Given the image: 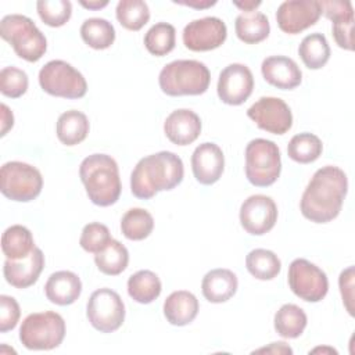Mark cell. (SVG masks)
<instances>
[{"mask_svg":"<svg viewBox=\"0 0 355 355\" xmlns=\"http://www.w3.org/2000/svg\"><path fill=\"white\" fill-rule=\"evenodd\" d=\"M348 191V179L343 169L326 165L318 169L305 187L300 209L311 222L327 223L341 211Z\"/></svg>","mask_w":355,"mask_h":355,"instance_id":"1","label":"cell"},{"mask_svg":"<svg viewBox=\"0 0 355 355\" xmlns=\"http://www.w3.org/2000/svg\"><path fill=\"white\" fill-rule=\"evenodd\" d=\"M184 168L179 155L159 151L141 158L130 175L132 194L141 200L154 197L158 191L172 190L183 180Z\"/></svg>","mask_w":355,"mask_h":355,"instance_id":"2","label":"cell"},{"mask_svg":"<svg viewBox=\"0 0 355 355\" xmlns=\"http://www.w3.org/2000/svg\"><path fill=\"white\" fill-rule=\"evenodd\" d=\"M79 176L89 200L98 207H108L121 196V178L116 161L107 154H92L79 166Z\"/></svg>","mask_w":355,"mask_h":355,"instance_id":"3","label":"cell"},{"mask_svg":"<svg viewBox=\"0 0 355 355\" xmlns=\"http://www.w3.org/2000/svg\"><path fill=\"white\" fill-rule=\"evenodd\" d=\"M209 82V69L197 60L172 61L161 69L158 76L161 90L172 97L202 94L207 92Z\"/></svg>","mask_w":355,"mask_h":355,"instance_id":"4","label":"cell"},{"mask_svg":"<svg viewBox=\"0 0 355 355\" xmlns=\"http://www.w3.org/2000/svg\"><path fill=\"white\" fill-rule=\"evenodd\" d=\"M0 36L12 46L19 58L29 62L39 61L47 50L44 35L31 18L21 14H10L1 19Z\"/></svg>","mask_w":355,"mask_h":355,"instance_id":"5","label":"cell"},{"mask_svg":"<svg viewBox=\"0 0 355 355\" xmlns=\"http://www.w3.org/2000/svg\"><path fill=\"white\" fill-rule=\"evenodd\" d=\"M65 337V322L53 311L28 315L19 327V340L28 349L47 351L57 348Z\"/></svg>","mask_w":355,"mask_h":355,"instance_id":"6","label":"cell"},{"mask_svg":"<svg viewBox=\"0 0 355 355\" xmlns=\"http://www.w3.org/2000/svg\"><path fill=\"white\" fill-rule=\"evenodd\" d=\"M245 176L257 187H268L280 176L282 158L277 144L266 139H254L245 147Z\"/></svg>","mask_w":355,"mask_h":355,"instance_id":"7","label":"cell"},{"mask_svg":"<svg viewBox=\"0 0 355 355\" xmlns=\"http://www.w3.org/2000/svg\"><path fill=\"white\" fill-rule=\"evenodd\" d=\"M42 187V173L26 162L10 161L0 169V190L3 196L12 201H32L40 194Z\"/></svg>","mask_w":355,"mask_h":355,"instance_id":"8","label":"cell"},{"mask_svg":"<svg viewBox=\"0 0 355 355\" xmlns=\"http://www.w3.org/2000/svg\"><path fill=\"white\" fill-rule=\"evenodd\" d=\"M40 87L55 97L82 98L87 92L83 75L62 60H51L39 72Z\"/></svg>","mask_w":355,"mask_h":355,"instance_id":"9","label":"cell"},{"mask_svg":"<svg viewBox=\"0 0 355 355\" xmlns=\"http://www.w3.org/2000/svg\"><path fill=\"white\" fill-rule=\"evenodd\" d=\"M86 316L90 324L101 333L118 330L125 320V305L119 294L103 287L92 293L86 305Z\"/></svg>","mask_w":355,"mask_h":355,"instance_id":"10","label":"cell"},{"mask_svg":"<svg viewBox=\"0 0 355 355\" xmlns=\"http://www.w3.org/2000/svg\"><path fill=\"white\" fill-rule=\"evenodd\" d=\"M287 279L291 291L306 302L322 301L329 290L326 273L304 258H297L290 263Z\"/></svg>","mask_w":355,"mask_h":355,"instance_id":"11","label":"cell"},{"mask_svg":"<svg viewBox=\"0 0 355 355\" xmlns=\"http://www.w3.org/2000/svg\"><path fill=\"white\" fill-rule=\"evenodd\" d=\"M247 115L259 129L273 135H284L293 126L291 110L279 97H261L247 110Z\"/></svg>","mask_w":355,"mask_h":355,"instance_id":"12","label":"cell"},{"mask_svg":"<svg viewBox=\"0 0 355 355\" xmlns=\"http://www.w3.org/2000/svg\"><path fill=\"white\" fill-rule=\"evenodd\" d=\"M226 24L218 17H204L189 22L183 29V44L191 51H209L226 40Z\"/></svg>","mask_w":355,"mask_h":355,"instance_id":"13","label":"cell"},{"mask_svg":"<svg viewBox=\"0 0 355 355\" xmlns=\"http://www.w3.org/2000/svg\"><path fill=\"white\" fill-rule=\"evenodd\" d=\"M277 220V207L269 196H250L240 207V223L252 236H262L273 229Z\"/></svg>","mask_w":355,"mask_h":355,"instance_id":"14","label":"cell"},{"mask_svg":"<svg viewBox=\"0 0 355 355\" xmlns=\"http://www.w3.org/2000/svg\"><path fill=\"white\" fill-rule=\"evenodd\" d=\"M322 15V8L316 0H287L276 11L279 28L288 35H297L315 25Z\"/></svg>","mask_w":355,"mask_h":355,"instance_id":"15","label":"cell"},{"mask_svg":"<svg viewBox=\"0 0 355 355\" xmlns=\"http://www.w3.org/2000/svg\"><path fill=\"white\" fill-rule=\"evenodd\" d=\"M254 76L250 68L244 64H230L218 79V96L222 103L229 105L243 104L252 93Z\"/></svg>","mask_w":355,"mask_h":355,"instance_id":"16","label":"cell"},{"mask_svg":"<svg viewBox=\"0 0 355 355\" xmlns=\"http://www.w3.org/2000/svg\"><path fill=\"white\" fill-rule=\"evenodd\" d=\"M191 169L198 183L205 186L214 184L220 179L225 169L223 151L215 143H201L193 151Z\"/></svg>","mask_w":355,"mask_h":355,"instance_id":"17","label":"cell"},{"mask_svg":"<svg viewBox=\"0 0 355 355\" xmlns=\"http://www.w3.org/2000/svg\"><path fill=\"white\" fill-rule=\"evenodd\" d=\"M44 268L43 251L37 247L22 259H6L3 273L8 284L15 288H28L35 284Z\"/></svg>","mask_w":355,"mask_h":355,"instance_id":"18","label":"cell"},{"mask_svg":"<svg viewBox=\"0 0 355 355\" xmlns=\"http://www.w3.org/2000/svg\"><path fill=\"white\" fill-rule=\"evenodd\" d=\"M263 79L282 90H291L302 80V72L297 62L286 55H270L262 61Z\"/></svg>","mask_w":355,"mask_h":355,"instance_id":"19","label":"cell"},{"mask_svg":"<svg viewBox=\"0 0 355 355\" xmlns=\"http://www.w3.org/2000/svg\"><path fill=\"white\" fill-rule=\"evenodd\" d=\"M164 132L173 144L187 146L196 141L200 136L201 119L191 110H175L166 116L164 122Z\"/></svg>","mask_w":355,"mask_h":355,"instance_id":"20","label":"cell"},{"mask_svg":"<svg viewBox=\"0 0 355 355\" xmlns=\"http://www.w3.org/2000/svg\"><path fill=\"white\" fill-rule=\"evenodd\" d=\"M82 293V282L79 276L71 270H58L47 279L44 294L47 300L55 305H71Z\"/></svg>","mask_w":355,"mask_h":355,"instance_id":"21","label":"cell"},{"mask_svg":"<svg viewBox=\"0 0 355 355\" xmlns=\"http://www.w3.org/2000/svg\"><path fill=\"white\" fill-rule=\"evenodd\" d=\"M237 276L229 269H212L201 282V291L207 301L214 304L226 302L237 291Z\"/></svg>","mask_w":355,"mask_h":355,"instance_id":"22","label":"cell"},{"mask_svg":"<svg viewBox=\"0 0 355 355\" xmlns=\"http://www.w3.org/2000/svg\"><path fill=\"white\" fill-rule=\"evenodd\" d=\"M197 297L186 290L173 291L164 302V315L173 326H186L191 323L198 313Z\"/></svg>","mask_w":355,"mask_h":355,"instance_id":"23","label":"cell"},{"mask_svg":"<svg viewBox=\"0 0 355 355\" xmlns=\"http://www.w3.org/2000/svg\"><path fill=\"white\" fill-rule=\"evenodd\" d=\"M89 129L90 125L87 116L78 110H69L58 116L55 132L62 144L76 146L86 139Z\"/></svg>","mask_w":355,"mask_h":355,"instance_id":"24","label":"cell"},{"mask_svg":"<svg viewBox=\"0 0 355 355\" xmlns=\"http://www.w3.org/2000/svg\"><path fill=\"white\" fill-rule=\"evenodd\" d=\"M234 31L241 42L257 44L269 36L270 25L268 17L259 11L241 12L236 17Z\"/></svg>","mask_w":355,"mask_h":355,"instance_id":"25","label":"cell"},{"mask_svg":"<svg viewBox=\"0 0 355 355\" xmlns=\"http://www.w3.org/2000/svg\"><path fill=\"white\" fill-rule=\"evenodd\" d=\"M31 230L22 225L7 227L1 236V251L8 259H22L35 250Z\"/></svg>","mask_w":355,"mask_h":355,"instance_id":"26","label":"cell"},{"mask_svg":"<svg viewBox=\"0 0 355 355\" xmlns=\"http://www.w3.org/2000/svg\"><path fill=\"white\" fill-rule=\"evenodd\" d=\"M162 284L159 277L151 270H139L128 280V294L139 304H150L161 294Z\"/></svg>","mask_w":355,"mask_h":355,"instance_id":"27","label":"cell"},{"mask_svg":"<svg viewBox=\"0 0 355 355\" xmlns=\"http://www.w3.org/2000/svg\"><path fill=\"white\" fill-rule=\"evenodd\" d=\"M275 330L284 338L300 337L306 327V315L295 304H284L275 313Z\"/></svg>","mask_w":355,"mask_h":355,"instance_id":"28","label":"cell"},{"mask_svg":"<svg viewBox=\"0 0 355 355\" xmlns=\"http://www.w3.org/2000/svg\"><path fill=\"white\" fill-rule=\"evenodd\" d=\"M298 54L306 68L320 69L330 58V46L324 35L315 32L301 40Z\"/></svg>","mask_w":355,"mask_h":355,"instance_id":"29","label":"cell"},{"mask_svg":"<svg viewBox=\"0 0 355 355\" xmlns=\"http://www.w3.org/2000/svg\"><path fill=\"white\" fill-rule=\"evenodd\" d=\"M94 262L101 273L108 276H116L122 273L128 266V248L118 240L111 239V241L94 255Z\"/></svg>","mask_w":355,"mask_h":355,"instance_id":"30","label":"cell"},{"mask_svg":"<svg viewBox=\"0 0 355 355\" xmlns=\"http://www.w3.org/2000/svg\"><path fill=\"white\" fill-rule=\"evenodd\" d=\"M247 270L258 280H272L282 269V262L279 257L265 248H255L245 257Z\"/></svg>","mask_w":355,"mask_h":355,"instance_id":"31","label":"cell"},{"mask_svg":"<svg viewBox=\"0 0 355 355\" xmlns=\"http://www.w3.org/2000/svg\"><path fill=\"white\" fill-rule=\"evenodd\" d=\"M80 36L89 47L104 50L114 43L115 29L104 18H87L80 26Z\"/></svg>","mask_w":355,"mask_h":355,"instance_id":"32","label":"cell"},{"mask_svg":"<svg viewBox=\"0 0 355 355\" xmlns=\"http://www.w3.org/2000/svg\"><path fill=\"white\" fill-rule=\"evenodd\" d=\"M322 140L313 133H298L291 137L287 146L288 157L298 164H309L322 155Z\"/></svg>","mask_w":355,"mask_h":355,"instance_id":"33","label":"cell"},{"mask_svg":"<svg viewBox=\"0 0 355 355\" xmlns=\"http://www.w3.org/2000/svg\"><path fill=\"white\" fill-rule=\"evenodd\" d=\"M154 229L153 215L143 208H130L121 219L122 234L133 241L144 240Z\"/></svg>","mask_w":355,"mask_h":355,"instance_id":"34","label":"cell"},{"mask_svg":"<svg viewBox=\"0 0 355 355\" xmlns=\"http://www.w3.org/2000/svg\"><path fill=\"white\" fill-rule=\"evenodd\" d=\"M175 26L168 22H158L153 25L144 35V46L148 50V53L155 57L169 54L175 49Z\"/></svg>","mask_w":355,"mask_h":355,"instance_id":"35","label":"cell"},{"mask_svg":"<svg viewBox=\"0 0 355 355\" xmlns=\"http://www.w3.org/2000/svg\"><path fill=\"white\" fill-rule=\"evenodd\" d=\"M116 19L128 31H140L150 19V10L143 0H121L116 4Z\"/></svg>","mask_w":355,"mask_h":355,"instance_id":"36","label":"cell"},{"mask_svg":"<svg viewBox=\"0 0 355 355\" xmlns=\"http://www.w3.org/2000/svg\"><path fill=\"white\" fill-rule=\"evenodd\" d=\"M36 10L40 19L53 28L65 25L72 14V4L69 0H39Z\"/></svg>","mask_w":355,"mask_h":355,"instance_id":"37","label":"cell"},{"mask_svg":"<svg viewBox=\"0 0 355 355\" xmlns=\"http://www.w3.org/2000/svg\"><path fill=\"white\" fill-rule=\"evenodd\" d=\"M28 75L17 67H6L0 71V92L11 98H18L28 90Z\"/></svg>","mask_w":355,"mask_h":355,"instance_id":"38","label":"cell"},{"mask_svg":"<svg viewBox=\"0 0 355 355\" xmlns=\"http://www.w3.org/2000/svg\"><path fill=\"white\" fill-rule=\"evenodd\" d=\"M111 239L112 237L105 225L98 222H92L83 227L79 239V244L85 251L97 254L111 241Z\"/></svg>","mask_w":355,"mask_h":355,"instance_id":"39","label":"cell"},{"mask_svg":"<svg viewBox=\"0 0 355 355\" xmlns=\"http://www.w3.org/2000/svg\"><path fill=\"white\" fill-rule=\"evenodd\" d=\"M21 316V309L15 298L10 295H0V331L12 330Z\"/></svg>","mask_w":355,"mask_h":355,"instance_id":"40","label":"cell"},{"mask_svg":"<svg viewBox=\"0 0 355 355\" xmlns=\"http://www.w3.org/2000/svg\"><path fill=\"white\" fill-rule=\"evenodd\" d=\"M352 28H354V17L341 18L333 21V36L338 47L344 50H354V37H352Z\"/></svg>","mask_w":355,"mask_h":355,"instance_id":"41","label":"cell"},{"mask_svg":"<svg viewBox=\"0 0 355 355\" xmlns=\"http://www.w3.org/2000/svg\"><path fill=\"white\" fill-rule=\"evenodd\" d=\"M319 4L322 8V12H324V15L330 21L354 17L352 3L348 0H327V1H319Z\"/></svg>","mask_w":355,"mask_h":355,"instance_id":"42","label":"cell"},{"mask_svg":"<svg viewBox=\"0 0 355 355\" xmlns=\"http://www.w3.org/2000/svg\"><path fill=\"white\" fill-rule=\"evenodd\" d=\"M354 277H355L354 266H348L345 270L340 273V279H338L343 302L351 316H354V305H352L354 304Z\"/></svg>","mask_w":355,"mask_h":355,"instance_id":"43","label":"cell"},{"mask_svg":"<svg viewBox=\"0 0 355 355\" xmlns=\"http://www.w3.org/2000/svg\"><path fill=\"white\" fill-rule=\"evenodd\" d=\"M254 352H257V354H259V352H266V354H293V349L286 343L277 341V343H272L269 347L259 348V349H257Z\"/></svg>","mask_w":355,"mask_h":355,"instance_id":"44","label":"cell"},{"mask_svg":"<svg viewBox=\"0 0 355 355\" xmlns=\"http://www.w3.org/2000/svg\"><path fill=\"white\" fill-rule=\"evenodd\" d=\"M1 108V136H4L8 129L12 128L14 125V116H12V112L10 111V108L6 105V104H1L0 105Z\"/></svg>","mask_w":355,"mask_h":355,"instance_id":"45","label":"cell"},{"mask_svg":"<svg viewBox=\"0 0 355 355\" xmlns=\"http://www.w3.org/2000/svg\"><path fill=\"white\" fill-rule=\"evenodd\" d=\"M233 4L244 12H252V11H255L257 7L261 6V1L259 0H257V1L247 0V1H233Z\"/></svg>","mask_w":355,"mask_h":355,"instance_id":"46","label":"cell"},{"mask_svg":"<svg viewBox=\"0 0 355 355\" xmlns=\"http://www.w3.org/2000/svg\"><path fill=\"white\" fill-rule=\"evenodd\" d=\"M175 3H179V4H183V6H189V7H194V8H208L211 6H215L216 1L212 0H189V1H175Z\"/></svg>","mask_w":355,"mask_h":355,"instance_id":"47","label":"cell"},{"mask_svg":"<svg viewBox=\"0 0 355 355\" xmlns=\"http://www.w3.org/2000/svg\"><path fill=\"white\" fill-rule=\"evenodd\" d=\"M79 3H80V6H83L85 8H89V10H100V8H103V7H105L108 4L107 0H103V1H100V0H96V1L80 0Z\"/></svg>","mask_w":355,"mask_h":355,"instance_id":"48","label":"cell"},{"mask_svg":"<svg viewBox=\"0 0 355 355\" xmlns=\"http://www.w3.org/2000/svg\"><path fill=\"white\" fill-rule=\"evenodd\" d=\"M311 352H330V354H337V351L333 349V348H315V349H312Z\"/></svg>","mask_w":355,"mask_h":355,"instance_id":"49","label":"cell"}]
</instances>
